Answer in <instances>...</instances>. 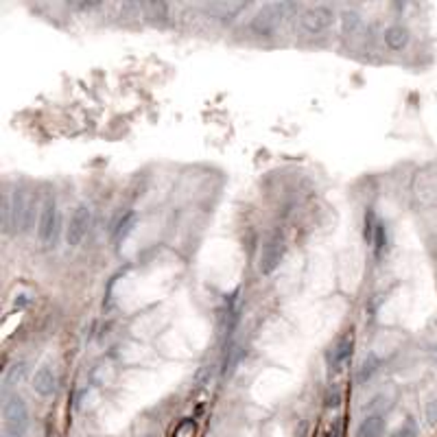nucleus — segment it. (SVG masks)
Instances as JSON below:
<instances>
[{
	"mask_svg": "<svg viewBox=\"0 0 437 437\" xmlns=\"http://www.w3.org/2000/svg\"><path fill=\"white\" fill-rule=\"evenodd\" d=\"M5 433H9L11 437H24L28 431V424H31V415H28V406L20 396H11L5 402Z\"/></svg>",
	"mask_w": 437,
	"mask_h": 437,
	"instance_id": "nucleus-1",
	"label": "nucleus"
},
{
	"mask_svg": "<svg viewBox=\"0 0 437 437\" xmlns=\"http://www.w3.org/2000/svg\"><path fill=\"white\" fill-rule=\"evenodd\" d=\"M11 228L20 234L33 228V199L24 188H18L11 197Z\"/></svg>",
	"mask_w": 437,
	"mask_h": 437,
	"instance_id": "nucleus-2",
	"label": "nucleus"
},
{
	"mask_svg": "<svg viewBox=\"0 0 437 437\" xmlns=\"http://www.w3.org/2000/svg\"><path fill=\"white\" fill-rule=\"evenodd\" d=\"M284 252H286V243H284L282 234H278V232L269 234L267 240L263 243V254H261V274L263 276H271L280 267V263L284 258Z\"/></svg>",
	"mask_w": 437,
	"mask_h": 437,
	"instance_id": "nucleus-3",
	"label": "nucleus"
},
{
	"mask_svg": "<svg viewBox=\"0 0 437 437\" xmlns=\"http://www.w3.org/2000/svg\"><path fill=\"white\" fill-rule=\"evenodd\" d=\"M57 225H59V215H57V204L53 197H47L40 210V219H38V238L44 245H53V240L57 236Z\"/></svg>",
	"mask_w": 437,
	"mask_h": 437,
	"instance_id": "nucleus-4",
	"label": "nucleus"
},
{
	"mask_svg": "<svg viewBox=\"0 0 437 437\" xmlns=\"http://www.w3.org/2000/svg\"><path fill=\"white\" fill-rule=\"evenodd\" d=\"M352 352H354V337L350 333H345V335H341L335 341V345L326 354V358H328V370L333 372V374H339L345 365L350 363Z\"/></svg>",
	"mask_w": 437,
	"mask_h": 437,
	"instance_id": "nucleus-5",
	"label": "nucleus"
},
{
	"mask_svg": "<svg viewBox=\"0 0 437 437\" xmlns=\"http://www.w3.org/2000/svg\"><path fill=\"white\" fill-rule=\"evenodd\" d=\"M90 228V208L88 206H77L74 208V213L66 225V243L70 247H77L81 245V240L85 238Z\"/></svg>",
	"mask_w": 437,
	"mask_h": 437,
	"instance_id": "nucleus-6",
	"label": "nucleus"
},
{
	"mask_svg": "<svg viewBox=\"0 0 437 437\" xmlns=\"http://www.w3.org/2000/svg\"><path fill=\"white\" fill-rule=\"evenodd\" d=\"M333 20H335L333 9L326 7V5H315L308 11H304L302 26L311 33H320V31H324V28H328L330 24H333Z\"/></svg>",
	"mask_w": 437,
	"mask_h": 437,
	"instance_id": "nucleus-7",
	"label": "nucleus"
},
{
	"mask_svg": "<svg viewBox=\"0 0 437 437\" xmlns=\"http://www.w3.org/2000/svg\"><path fill=\"white\" fill-rule=\"evenodd\" d=\"M33 389L42 398H51L57 391V374L51 365H42L33 376Z\"/></svg>",
	"mask_w": 437,
	"mask_h": 437,
	"instance_id": "nucleus-8",
	"label": "nucleus"
},
{
	"mask_svg": "<svg viewBox=\"0 0 437 437\" xmlns=\"http://www.w3.org/2000/svg\"><path fill=\"white\" fill-rule=\"evenodd\" d=\"M385 44L391 51H402L409 44V28L402 24H391L385 28Z\"/></svg>",
	"mask_w": 437,
	"mask_h": 437,
	"instance_id": "nucleus-9",
	"label": "nucleus"
},
{
	"mask_svg": "<svg viewBox=\"0 0 437 437\" xmlns=\"http://www.w3.org/2000/svg\"><path fill=\"white\" fill-rule=\"evenodd\" d=\"M385 431V420L381 415H368L358 422L356 437H381Z\"/></svg>",
	"mask_w": 437,
	"mask_h": 437,
	"instance_id": "nucleus-10",
	"label": "nucleus"
},
{
	"mask_svg": "<svg viewBox=\"0 0 437 437\" xmlns=\"http://www.w3.org/2000/svg\"><path fill=\"white\" fill-rule=\"evenodd\" d=\"M379 368H381V358L376 356L374 352H370L368 354V358L363 361V365H361V370H358V374H356V381L358 383H365V381H370L372 376L379 372Z\"/></svg>",
	"mask_w": 437,
	"mask_h": 437,
	"instance_id": "nucleus-11",
	"label": "nucleus"
},
{
	"mask_svg": "<svg viewBox=\"0 0 437 437\" xmlns=\"http://www.w3.org/2000/svg\"><path fill=\"white\" fill-rule=\"evenodd\" d=\"M135 221H138V217H135V213H127L123 219L118 221V225H116V230H114V240H123L131 230H133V225H135Z\"/></svg>",
	"mask_w": 437,
	"mask_h": 437,
	"instance_id": "nucleus-12",
	"label": "nucleus"
},
{
	"mask_svg": "<svg viewBox=\"0 0 437 437\" xmlns=\"http://www.w3.org/2000/svg\"><path fill=\"white\" fill-rule=\"evenodd\" d=\"M26 374V363L20 361V363H13V368L9 372H5V387L7 385H18Z\"/></svg>",
	"mask_w": 437,
	"mask_h": 437,
	"instance_id": "nucleus-13",
	"label": "nucleus"
},
{
	"mask_svg": "<svg viewBox=\"0 0 437 437\" xmlns=\"http://www.w3.org/2000/svg\"><path fill=\"white\" fill-rule=\"evenodd\" d=\"M387 225L383 221H379V225H376V236H374V249H376V256H381L387 247Z\"/></svg>",
	"mask_w": 437,
	"mask_h": 437,
	"instance_id": "nucleus-14",
	"label": "nucleus"
},
{
	"mask_svg": "<svg viewBox=\"0 0 437 437\" xmlns=\"http://www.w3.org/2000/svg\"><path fill=\"white\" fill-rule=\"evenodd\" d=\"M391 437H418V424L413 418H406Z\"/></svg>",
	"mask_w": 437,
	"mask_h": 437,
	"instance_id": "nucleus-15",
	"label": "nucleus"
},
{
	"mask_svg": "<svg viewBox=\"0 0 437 437\" xmlns=\"http://www.w3.org/2000/svg\"><path fill=\"white\" fill-rule=\"evenodd\" d=\"M376 225H379V221H376L374 213L372 210H368V217H365V228H363V238L368 245H374V236H376Z\"/></svg>",
	"mask_w": 437,
	"mask_h": 437,
	"instance_id": "nucleus-16",
	"label": "nucleus"
},
{
	"mask_svg": "<svg viewBox=\"0 0 437 437\" xmlns=\"http://www.w3.org/2000/svg\"><path fill=\"white\" fill-rule=\"evenodd\" d=\"M424 418L429 422V427H437V400H429L424 404Z\"/></svg>",
	"mask_w": 437,
	"mask_h": 437,
	"instance_id": "nucleus-17",
	"label": "nucleus"
},
{
	"mask_svg": "<svg viewBox=\"0 0 437 437\" xmlns=\"http://www.w3.org/2000/svg\"><path fill=\"white\" fill-rule=\"evenodd\" d=\"M11 228V199L3 195V230L7 232Z\"/></svg>",
	"mask_w": 437,
	"mask_h": 437,
	"instance_id": "nucleus-18",
	"label": "nucleus"
},
{
	"mask_svg": "<svg viewBox=\"0 0 437 437\" xmlns=\"http://www.w3.org/2000/svg\"><path fill=\"white\" fill-rule=\"evenodd\" d=\"M192 433H195V424H192L190 420H184L182 424L177 427L175 437H192Z\"/></svg>",
	"mask_w": 437,
	"mask_h": 437,
	"instance_id": "nucleus-19",
	"label": "nucleus"
},
{
	"mask_svg": "<svg viewBox=\"0 0 437 437\" xmlns=\"http://www.w3.org/2000/svg\"><path fill=\"white\" fill-rule=\"evenodd\" d=\"M339 404H341V391L339 389H333L326 396V406H328V409H337Z\"/></svg>",
	"mask_w": 437,
	"mask_h": 437,
	"instance_id": "nucleus-20",
	"label": "nucleus"
},
{
	"mask_svg": "<svg viewBox=\"0 0 437 437\" xmlns=\"http://www.w3.org/2000/svg\"><path fill=\"white\" fill-rule=\"evenodd\" d=\"M326 437H339V422H335V424L330 427V431L326 433Z\"/></svg>",
	"mask_w": 437,
	"mask_h": 437,
	"instance_id": "nucleus-21",
	"label": "nucleus"
},
{
	"mask_svg": "<svg viewBox=\"0 0 437 437\" xmlns=\"http://www.w3.org/2000/svg\"><path fill=\"white\" fill-rule=\"evenodd\" d=\"M3 437H11V435H9V433H5V435H3Z\"/></svg>",
	"mask_w": 437,
	"mask_h": 437,
	"instance_id": "nucleus-22",
	"label": "nucleus"
}]
</instances>
